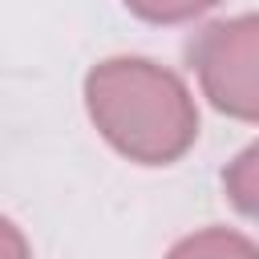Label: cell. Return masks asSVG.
Instances as JSON below:
<instances>
[{
  "label": "cell",
  "mask_w": 259,
  "mask_h": 259,
  "mask_svg": "<svg viewBox=\"0 0 259 259\" xmlns=\"http://www.w3.org/2000/svg\"><path fill=\"white\" fill-rule=\"evenodd\" d=\"M85 101L105 142L146 166L182 158L198 134V113L186 85L170 69L142 57L101 61L85 81Z\"/></svg>",
  "instance_id": "6da1fadb"
},
{
  "label": "cell",
  "mask_w": 259,
  "mask_h": 259,
  "mask_svg": "<svg viewBox=\"0 0 259 259\" xmlns=\"http://www.w3.org/2000/svg\"><path fill=\"white\" fill-rule=\"evenodd\" d=\"M142 20H154V24H174V20H190L198 12H206L210 4L219 0H125Z\"/></svg>",
  "instance_id": "277c9868"
},
{
  "label": "cell",
  "mask_w": 259,
  "mask_h": 259,
  "mask_svg": "<svg viewBox=\"0 0 259 259\" xmlns=\"http://www.w3.org/2000/svg\"><path fill=\"white\" fill-rule=\"evenodd\" d=\"M227 194H231V202L243 210V214H251V219H259V142L255 146H247L235 162H231V170H227Z\"/></svg>",
  "instance_id": "3957f363"
},
{
  "label": "cell",
  "mask_w": 259,
  "mask_h": 259,
  "mask_svg": "<svg viewBox=\"0 0 259 259\" xmlns=\"http://www.w3.org/2000/svg\"><path fill=\"white\" fill-rule=\"evenodd\" d=\"M190 65L214 109L259 121V16L206 24L190 45Z\"/></svg>",
  "instance_id": "7a4b0ae2"
}]
</instances>
